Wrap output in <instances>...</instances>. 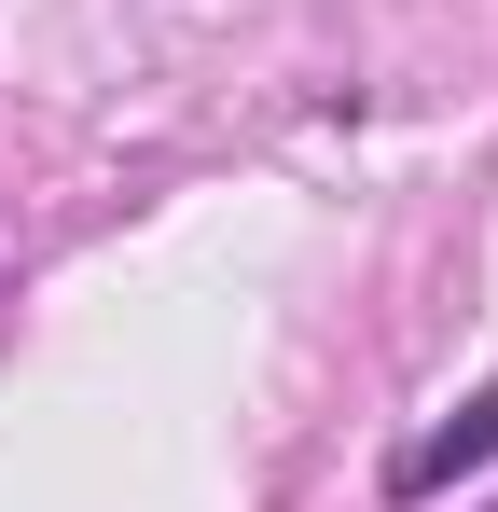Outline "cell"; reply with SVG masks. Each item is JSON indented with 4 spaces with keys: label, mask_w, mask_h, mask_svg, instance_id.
Instances as JSON below:
<instances>
[{
    "label": "cell",
    "mask_w": 498,
    "mask_h": 512,
    "mask_svg": "<svg viewBox=\"0 0 498 512\" xmlns=\"http://www.w3.org/2000/svg\"><path fill=\"white\" fill-rule=\"evenodd\" d=\"M471 471H498V388H471L429 443H402V457H388V499L415 512V499H443V485H471Z\"/></svg>",
    "instance_id": "cell-1"
}]
</instances>
